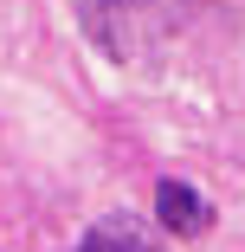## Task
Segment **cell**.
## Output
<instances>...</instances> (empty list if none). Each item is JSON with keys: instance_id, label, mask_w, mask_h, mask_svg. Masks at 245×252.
<instances>
[{"instance_id": "obj_1", "label": "cell", "mask_w": 245, "mask_h": 252, "mask_svg": "<svg viewBox=\"0 0 245 252\" xmlns=\"http://www.w3.org/2000/svg\"><path fill=\"white\" fill-rule=\"evenodd\" d=\"M78 20L104 59L136 65L174 39V0H78Z\"/></svg>"}, {"instance_id": "obj_2", "label": "cell", "mask_w": 245, "mask_h": 252, "mask_svg": "<svg viewBox=\"0 0 245 252\" xmlns=\"http://www.w3.org/2000/svg\"><path fill=\"white\" fill-rule=\"evenodd\" d=\"M155 220L181 239H200L213 226V207H207V194L200 188H187V181H155Z\"/></svg>"}, {"instance_id": "obj_3", "label": "cell", "mask_w": 245, "mask_h": 252, "mask_svg": "<svg viewBox=\"0 0 245 252\" xmlns=\"http://www.w3.org/2000/svg\"><path fill=\"white\" fill-rule=\"evenodd\" d=\"M78 252H168L162 239H149L142 226H129L123 214H110V220H97L84 239H78Z\"/></svg>"}]
</instances>
